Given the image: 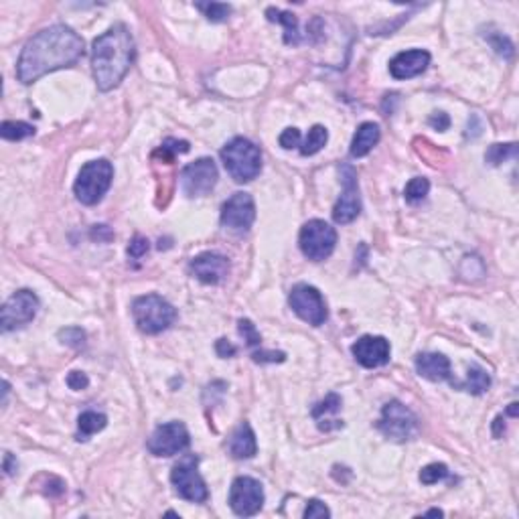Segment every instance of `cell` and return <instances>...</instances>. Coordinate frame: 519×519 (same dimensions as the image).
Instances as JSON below:
<instances>
[{"label": "cell", "mask_w": 519, "mask_h": 519, "mask_svg": "<svg viewBox=\"0 0 519 519\" xmlns=\"http://www.w3.org/2000/svg\"><path fill=\"white\" fill-rule=\"evenodd\" d=\"M457 388H464L466 392H471L473 395H483V393L491 388V378H489V373L483 367L471 365L469 371H466V381L459 383Z\"/></svg>", "instance_id": "23"}, {"label": "cell", "mask_w": 519, "mask_h": 519, "mask_svg": "<svg viewBox=\"0 0 519 519\" xmlns=\"http://www.w3.org/2000/svg\"><path fill=\"white\" fill-rule=\"evenodd\" d=\"M266 16L268 21L280 23L282 27H284V43L286 45H298L300 43V31H298V21H296L295 14L270 6L266 11Z\"/></svg>", "instance_id": "22"}, {"label": "cell", "mask_w": 519, "mask_h": 519, "mask_svg": "<svg viewBox=\"0 0 519 519\" xmlns=\"http://www.w3.org/2000/svg\"><path fill=\"white\" fill-rule=\"evenodd\" d=\"M341 182H343V195L333 207V222L339 225L351 224L361 213V199L357 187V173L351 165L341 167Z\"/></svg>", "instance_id": "14"}, {"label": "cell", "mask_w": 519, "mask_h": 519, "mask_svg": "<svg viewBox=\"0 0 519 519\" xmlns=\"http://www.w3.org/2000/svg\"><path fill=\"white\" fill-rule=\"evenodd\" d=\"M378 430L390 440L406 442V440H412L416 436L418 420H416V416H414V412L410 408H406L398 400H392L381 410Z\"/></svg>", "instance_id": "8"}, {"label": "cell", "mask_w": 519, "mask_h": 519, "mask_svg": "<svg viewBox=\"0 0 519 519\" xmlns=\"http://www.w3.org/2000/svg\"><path fill=\"white\" fill-rule=\"evenodd\" d=\"M199 459L195 454L185 457L182 461L173 466L170 471V483L179 497L191 501V503H205L209 499V489L205 485L203 477L199 475Z\"/></svg>", "instance_id": "7"}, {"label": "cell", "mask_w": 519, "mask_h": 519, "mask_svg": "<svg viewBox=\"0 0 519 519\" xmlns=\"http://www.w3.org/2000/svg\"><path fill=\"white\" fill-rule=\"evenodd\" d=\"M487 41L491 43V47L499 53V55H503L507 57V59H511L513 57V45H511V41L507 39V37H503V35H487Z\"/></svg>", "instance_id": "35"}, {"label": "cell", "mask_w": 519, "mask_h": 519, "mask_svg": "<svg viewBox=\"0 0 519 519\" xmlns=\"http://www.w3.org/2000/svg\"><path fill=\"white\" fill-rule=\"evenodd\" d=\"M278 142H280V146L284 151L296 148V146L300 144V132H298V128H286V130L280 134Z\"/></svg>", "instance_id": "39"}, {"label": "cell", "mask_w": 519, "mask_h": 519, "mask_svg": "<svg viewBox=\"0 0 519 519\" xmlns=\"http://www.w3.org/2000/svg\"><path fill=\"white\" fill-rule=\"evenodd\" d=\"M341 404H343V400H341V395L337 393H329L324 400H321L317 406L312 408V418L319 422L327 418V416H333V414H337L339 410H341Z\"/></svg>", "instance_id": "29"}, {"label": "cell", "mask_w": 519, "mask_h": 519, "mask_svg": "<svg viewBox=\"0 0 519 519\" xmlns=\"http://www.w3.org/2000/svg\"><path fill=\"white\" fill-rule=\"evenodd\" d=\"M148 248H151L148 239L142 238V236H134V239H132V241H130V246H128V256H130V258H134V260H138V258H142V256H146Z\"/></svg>", "instance_id": "38"}, {"label": "cell", "mask_w": 519, "mask_h": 519, "mask_svg": "<svg viewBox=\"0 0 519 519\" xmlns=\"http://www.w3.org/2000/svg\"><path fill=\"white\" fill-rule=\"evenodd\" d=\"M256 219V203L250 193H234L222 207V225L236 234L250 231Z\"/></svg>", "instance_id": "15"}, {"label": "cell", "mask_w": 519, "mask_h": 519, "mask_svg": "<svg viewBox=\"0 0 519 519\" xmlns=\"http://www.w3.org/2000/svg\"><path fill=\"white\" fill-rule=\"evenodd\" d=\"M63 491H65V483H63L61 479L49 477V483H47L45 495H49V497H59V495H63Z\"/></svg>", "instance_id": "42"}, {"label": "cell", "mask_w": 519, "mask_h": 519, "mask_svg": "<svg viewBox=\"0 0 519 519\" xmlns=\"http://www.w3.org/2000/svg\"><path fill=\"white\" fill-rule=\"evenodd\" d=\"M16 466H18V464H16V459H14L11 452H6V454H4V464H2V471H4L6 475H13L14 471H16Z\"/></svg>", "instance_id": "44"}, {"label": "cell", "mask_w": 519, "mask_h": 519, "mask_svg": "<svg viewBox=\"0 0 519 519\" xmlns=\"http://www.w3.org/2000/svg\"><path fill=\"white\" fill-rule=\"evenodd\" d=\"M252 359L256 364H282L286 361V353L284 351H253Z\"/></svg>", "instance_id": "36"}, {"label": "cell", "mask_w": 519, "mask_h": 519, "mask_svg": "<svg viewBox=\"0 0 519 519\" xmlns=\"http://www.w3.org/2000/svg\"><path fill=\"white\" fill-rule=\"evenodd\" d=\"M185 153H189V142L185 141H177V138H167V141L163 142V146L156 151L155 155L163 156L167 163H173V158L177 155H185Z\"/></svg>", "instance_id": "32"}, {"label": "cell", "mask_w": 519, "mask_h": 519, "mask_svg": "<svg viewBox=\"0 0 519 519\" xmlns=\"http://www.w3.org/2000/svg\"><path fill=\"white\" fill-rule=\"evenodd\" d=\"M449 477V466L444 463H430L420 471V481L424 485H436L438 481Z\"/></svg>", "instance_id": "31"}, {"label": "cell", "mask_w": 519, "mask_h": 519, "mask_svg": "<svg viewBox=\"0 0 519 519\" xmlns=\"http://www.w3.org/2000/svg\"><path fill=\"white\" fill-rule=\"evenodd\" d=\"M189 270L197 280L203 284H219L229 272V262L222 253L203 252L191 260Z\"/></svg>", "instance_id": "17"}, {"label": "cell", "mask_w": 519, "mask_h": 519, "mask_svg": "<svg viewBox=\"0 0 519 519\" xmlns=\"http://www.w3.org/2000/svg\"><path fill=\"white\" fill-rule=\"evenodd\" d=\"M108 424V418L99 412L87 410L80 418H77V428H80V438L77 440H87L92 435H96L99 430H104Z\"/></svg>", "instance_id": "24"}, {"label": "cell", "mask_w": 519, "mask_h": 519, "mask_svg": "<svg viewBox=\"0 0 519 519\" xmlns=\"http://www.w3.org/2000/svg\"><path fill=\"white\" fill-rule=\"evenodd\" d=\"M426 515H438V518H440V515H444V513H442L440 509H430V511H426Z\"/></svg>", "instance_id": "47"}, {"label": "cell", "mask_w": 519, "mask_h": 519, "mask_svg": "<svg viewBox=\"0 0 519 519\" xmlns=\"http://www.w3.org/2000/svg\"><path fill=\"white\" fill-rule=\"evenodd\" d=\"M327 141H329V132H327V128L321 126V124H315V126L309 130V134H307V138L302 142V146H300V155L302 156L317 155L324 144H327Z\"/></svg>", "instance_id": "25"}, {"label": "cell", "mask_w": 519, "mask_h": 519, "mask_svg": "<svg viewBox=\"0 0 519 519\" xmlns=\"http://www.w3.org/2000/svg\"><path fill=\"white\" fill-rule=\"evenodd\" d=\"M229 454L238 461L244 459H252L258 452V442H256V435H253L252 426L248 422H241L238 428L234 430V435L229 438Z\"/></svg>", "instance_id": "20"}, {"label": "cell", "mask_w": 519, "mask_h": 519, "mask_svg": "<svg viewBox=\"0 0 519 519\" xmlns=\"http://www.w3.org/2000/svg\"><path fill=\"white\" fill-rule=\"evenodd\" d=\"M39 296L35 295L33 290H18L14 293L4 305H2V310H0V329L2 333H9V331H14L18 327H25L28 324L39 312Z\"/></svg>", "instance_id": "9"}, {"label": "cell", "mask_w": 519, "mask_h": 519, "mask_svg": "<svg viewBox=\"0 0 519 519\" xmlns=\"http://www.w3.org/2000/svg\"><path fill=\"white\" fill-rule=\"evenodd\" d=\"M0 134L4 141H23L35 134V126H31L27 122H13V120H6L2 122L0 126Z\"/></svg>", "instance_id": "27"}, {"label": "cell", "mask_w": 519, "mask_h": 519, "mask_svg": "<svg viewBox=\"0 0 519 519\" xmlns=\"http://www.w3.org/2000/svg\"><path fill=\"white\" fill-rule=\"evenodd\" d=\"M112 179L114 167L112 163H108L106 158L85 163L82 170H80V175H77V179H75L73 193H75L80 203H84V205H96L108 193V189L112 185Z\"/></svg>", "instance_id": "5"}, {"label": "cell", "mask_w": 519, "mask_h": 519, "mask_svg": "<svg viewBox=\"0 0 519 519\" xmlns=\"http://www.w3.org/2000/svg\"><path fill=\"white\" fill-rule=\"evenodd\" d=\"M239 333H241V337L244 341L250 345V347H258L260 343H262V337H260V333L256 331V327L250 319H239Z\"/></svg>", "instance_id": "34"}, {"label": "cell", "mask_w": 519, "mask_h": 519, "mask_svg": "<svg viewBox=\"0 0 519 519\" xmlns=\"http://www.w3.org/2000/svg\"><path fill=\"white\" fill-rule=\"evenodd\" d=\"M430 65V53L424 49H410L402 51L390 61V73L393 80H410L426 71Z\"/></svg>", "instance_id": "18"}, {"label": "cell", "mask_w": 519, "mask_h": 519, "mask_svg": "<svg viewBox=\"0 0 519 519\" xmlns=\"http://www.w3.org/2000/svg\"><path fill=\"white\" fill-rule=\"evenodd\" d=\"M518 156V144L515 142H509V144H491L485 153V160L491 165V167H499L501 163H506L509 158H515Z\"/></svg>", "instance_id": "26"}, {"label": "cell", "mask_w": 519, "mask_h": 519, "mask_svg": "<svg viewBox=\"0 0 519 519\" xmlns=\"http://www.w3.org/2000/svg\"><path fill=\"white\" fill-rule=\"evenodd\" d=\"M136 47L126 25L116 23L102 33L92 47V71L102 92L118 87L134 63Z\"/></svg>", "instance_id": "2"}, {"label": "cell", "mask_w": 519, "mask_h": 519, "mask_svg": "<svg viewBox=\"0 0 519 519\" xmlns=\"http://www.w3.org/2000/svg\"><path fill=\"white\" fill-rule=\"evenodd\" d=\"M195 6L209 18L211 23H224L231 14V6L224 2H197Z\"/></svg>", "instance_id": "28"}, {"label": "cell", "mask_w": 519, "mask_h": 519, "mask_svg": "<svg viewBox=\"0 0 519 519\" xmlns=\"http://www.w3.org/2000/svg\"><path fill=\"white\" fill-rule=\"evenodd\" d=\"M229 507L239 518H252L264 507L262 483L252 477H238L229 489Z\"/></svg>", "instance_id": "12"}, {"label": "cell", "mask_w": 519, "mask_h": 519, "mask_svg": "<svg viewBox=\"0 0 519 519\" xmlns=\"http://www.w3.org/2000/svg\"><path fill=\"white\" fill-rule=\"evenodd\" d=\"M59 341L63 345H70L73 349H82L85 345V331H82L80 327H67V329H61L57 333Z\"/></svg>", "instance_id": "33"}, {"label": "cell", "mask_w": 519, "mask_h": 519, "mask_svg": "<svg viewBox=\"0 0 519 519\" xmlns=\"http://www.w3.org/2000/svg\"><path fill=\"white\" fill-rule=\"evenodd\" d=\"M132 317L134 323L146 335H158L167 331L170 324L177 319V310L158 295H144L138 296L132 302Z\"/></svg>", "instance_id": "4"}, {"label": "cell", "mask_w": 519, "mask_h": 519, "mask_svg": "<svg viewBox=\"0 0 519 519\" xmlns=\"http://www.w3.org/2000/svg\"><path fill=\"white\" fill-rule=\"evenodd\" d=\"M215 351H217V355L219 357H224V359H227V357H234L236 353H238V349L227 341V339H219L217 343H215Z\"/></svg>", "instance_id": "43"}, {"label": "cell", "mask_w": 519, "mask_h": 519, "mask_svg": "<svg viewBox=\"0 0 519 519\" xmlns=\"http://www.w3.org/2000/svg\"><path fill=\"white\" fill-rule=\"evenodd\" d=\"M288 305L295 310L298 319H302L305 323L312 324V327H321L329 317L323 295L319 293V288H315L310 284H296L290 290Z\"/></svg>", "instance_id": "10"}, {"label": "cell", "mask_w": 519, "mask_h": 519, "mask_svg": "<svg viewBox=\"0 0 519 519\" xmlns=\"http://www.w3.org/2000/svg\"><path fill=\"white\" fill-rule=\"evenodd\" d=\"M416 371L428 381H447L452 383L449 357L442 353H418L416 355Z\"/></svg>", "instance_id": "19"}, {"label": "cell", "mask_w": 519, "mask_h": 519, "mask_svg": "<svg viewBox=\"0 0 519 519\" xmlns=\"http://www.w3.org/2000/svg\"><path fill=\"white\" fill-rule=\"evenodd\" d=\"M507 414L515 418V416H518V404H511V406L507 408Z\"/></svg>", "instance_id": "46"}, {"label": "cell", "mask_w": 519, "mask_h": 519, "mask_svg": "<svg viewBox=\"0 0 519 519\" xmlns=\"http://www.w3.org/2000/svg\"><path fill=\"white\" fill-rule=\"evenodd\" d=\"M428 124L438 130V132H444V130H449L450 126V118L449 114L444 112H435L430 118H428Z\"/></svg>", "instance_id": "41"}, {"label": "cell", "mask_w": 519, "mask_h": 519, "mask_svg": "<svg viewBox=\"0 0 519 519\" xmlns=\"http://www.w3.org/2000/svg\"><path fill=\"white\" fill-rule=\"evenodd\" d=\"M181 189L187 197H203L213 191L217 182V167L211 158H199L181 170Z\"/></svg>", "instance_id": "13"}, {"label": "cell", "mask_w": 519, "mask_h": 519, "mask_svg": "<svg viewBox=\"0 0 519 519\" xmlns=\"http://www.w3.org/2000/svg\"><path fill=\"white\" fill-rule=\"evenodd\" d=\"M298 246H300V250L309 260L323 262L335 252L337 231H335V227H331L323 219H310L300 229Z\"/></svg>", "instance_id": "6"}, {"label": "cell", "mask_w": 519, "mask_h": 519, "mask_svg": "<svg viewBox=\"0 0 519 519\" xmlns=\"http://www.w3.org/2000/svg\"><path fill=\"white\" fill-rule=\"evenodd\" d=\"M191 438L189 430L182 422H167L156 426L155 432L151 435L146 449L155 457H175L189 447Z\"/></svg>", "instance_id": "11"}, {"label": "cell", "mask_w": 519, "mask_h": 519, "mask_svg": "<svg viewBox=\"0 0 519 519\" xmlns=\"http://www.w3.org/2000/svg\"><path fill=\"white\" fill-rule=\"evenodd\" d=\"M84 57V39L65 25H53L28 39L16 63V77L33 84L51 71L71 67Z\"/></svg>", "instance_id": "1"}, {"label": "cell", "mask_w": 519, "mask_h": 519, "mask_svg": "<svg viewBox=\"0 0 519 519\" xmlns=\"http://www.w3.org/2000/svg\"><path fill=\"white\" fill-rule=\"evenodd\" d=\"M67 386H70L71 390L80 392V390H85L89 386V378L85 376L84 371H71L70 376H67Z\"/></svg>", "instance_id": "40"}, {"label": "cell", "mask_w": 519, "mask_h": 519, "mask_svg": "<svg viewBox=\"0 0 519 519\" xmlns=\"http://www.w3.org/2000/svg\"><path fill=\"white\" fill-rule=\"evenodd\" d=\"M331 518V509L319 499H310L305 509V519H324Z\"/></svg>", "instance_id": "37"}, {"label": "cell", "mask_w": 519, "mask_h": 519, "mask_svg": "<svg viewBox=\"0 0 519 519\" xmlns=\"http://www.w3.org/2000/svg\"><path fill=\"white\" fill-rule=\"evenodd\" d=\"M351 353L355 357V361L367 367V369H376L390 361V341L386 337H373V335H365V337L357 339L351 347Z\"/></svg>", "instance_id": "16"}, {"label": "cell", "mask_w": 519, "mask_h": 519, "mask_svg": "<svg viewBox=\"0 0 519 519\" xmlns=\"http://www.w3.org/2000/svg\"><path fill=\"white\" fill-rule=\"evenodd\" d=\"M222 160L236 182L253 181L262 170V153L252 141L238 136L222 148Z\"/></svg>", "instance_id": "3"}, {"label": "cell", "mask_w": 519, "mask_h": 519, "mask_svg": "<svg viewBox=\"0 0 519 519\" xmlns=\"http://www.w3.org/2000/svg\"><path fill=\"white\" fill-rule=\"evenodd\" d=\"M379 138H381V130H379L378 124L376 122H364L353 136L349 155L353 158H361V156L369 155L373 151V146L379 142Z\"/></svg>", "instance_id": "21"}, {"label": "cell", "mask_w": 519, "mask_h": 519, "mask_svg": "<svg viewBox=\"0 0 519 519\" xmlns=\"http://www.w3.org/2000/svg\"><path fill=\"white\" fill-rule=\"evenodd\" d=\"M428 191H430V181L424 179V177H416V179H412L406 185L404 197H406L408 203H420V201L426 199Z\"/></svg>", "instance_id": "30"}, {"label": "cell", "mask_w": 519, "mask_h": 519, "mask_svg": "<svg viewBox=\"0 0 519 519\" xmlns=\"http://www.w3.org/2000/svg\"><path fill=\"white\" fill-rule=\"evenodd\" d=\"M506 432V424H503V416H497L495 422H493V436L495 438H501Z\"/></svg>", "instance_id": "45"}]
</instances>
